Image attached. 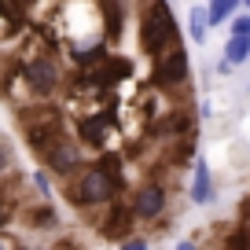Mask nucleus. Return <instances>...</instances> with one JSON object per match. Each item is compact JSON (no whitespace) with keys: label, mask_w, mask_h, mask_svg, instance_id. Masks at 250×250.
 Segmentation results:
<instances>
[{"label":"nucleus","mask_w":250,"mask_h":250,"mask_svg":"<svg viewBox=\"0 0 250 250\" xmlns=\"http://www.w3.org/2000/svg\"><path fill=\"white\" fill-rule=\"evenodd\" d=\"M188 26H191V41L203 44V41H206V26H210V22H206V8H191V22H188Z\"/></svg>","instance_id":"4468645a"},{"label":"nucleus","mask_w":250,"mask_h":250,"mask_svg":"<svg viewBox=\"0 0 250 250\" xmlns=\"http://www.w3.org/2000/svg\"><path fill=\"white\" fill-rule=\"evenodd\" d=\"M22 74L30 78V85H33V92H52L55 88V62L52 59H30V62H22Z\"/></svg>","instance_id":"423d86ee"},{"label":"nucleus","mask_w":250,"mask_h":250,"mask_svg":"<svg viewBox=\"0 0 250 250\" xmlns=\"http://www.w3.org/2000/svg\"><path fill=\"white\" fill-rule=\"evenodd\" d=\"M55 250H78V247H70V243H62V247H55Z\"/></svg>","instance_id":"393cba45"},{"label":"nucleus","mask_w":250,"mask_h":250,"mask_svg":"<svg viewBox=\"0 0 250 250\" xmlns=\"http://www.w3.org/2000/svg\"><path fill=\"white\" fill-rule=\"evenodd\" d=\"M177 250H195V247H191V243H180V247Z\"/></svg>","instance_id":"b1692460"},{"label":"nucleus","mask_w":250,"mask_h":250,"mask_svg":"<svg viewBox=\"0 0 250 250\" xmlns=\"http://www.w3.org/2000/svg\"><path fill=\"white\" fill-rule=\"evenodd\" d=\"M129 221H133V210H129V206H110L107 221H103V235H125L129 232Z\"/></svg>","instance_id":"1a4fd4ad"},{"label":"nucleus","mask_w":250,"mask_h":250,"mask_svg":"<svg viewBox=\"0 0 250 250\" xmlns=\"http://www.w3.org/2000/svg\"><path fill=\"white\" fill-rule=\"evenodd\" d=\"M33 225H55V213H52V206H41V213H33Z\"/></svg>","instance_id":"a211bd4d"},{"label":"nucleus","mask_w":250,"mask_h":250,"mask_svg":"<svg viewBox=\"0 0 250 250\" xmlns=\"http://www.w3.org/2000/svg\"><path fill=\"white\" fill-rule=\"evenodd\" d=\"M239 4H247V8H250V0H239Z\"/></svg>","instance_id":"a878e982"},{"label":"nucleus","mask_w":250,"mask_h":250,"mask_svg":"<svg viewBox=\"0 0 250 250\" xmlns=\"http://www.w3.org/2000/svg\"><path fill=\"white\" fill-rule=\"evenodd\" d=\"M0 250H8V247H4V239H0Z\"/></svg>","instance_id":"bb28decb"},{"label":"nucleus","mask_w":250,"mask_h":250,"mask_svg":"<svg viewBox=\"0 0 250 250\" xmlns=\"http://www.w3.org/2000/svg\"><path fill=\"white\" fill-rule=\"evenodd\" d=\"M33 180H37V188H41V191H44V195H48V191H52V188H48V177H44V173H37V177H33Z\"/></svg>","instance_id":"aec40b11"},{"label":"nucleus","mask_w":250,"mask_h":250,"mask_svg":"<svg viewBox=\"0 0 250 250\" xmlns=\"http://www.w3.org/2000/svg\"><path fill=\"white\" fill-rule=\"evenodd\" d=\"M4 166H8V151L0 147V169H4Z\"/></svg>","instance_id":"412c9836"},{"label":"nucleus","mask_w":250,"mask_h":250,"mask_svg":"<svg viewBox=\"0 0 250 250\" xmlns=\"http://www.w3.org/2000/svg\"><path fill=\"white\" fill-rule=\"evenodd\" d=\"M213 188H210V166L206 158H195V184H191V199L195 203H210Z\"/></svg>","instance_id":"9d476101"},{"label":"nucleus","mask_w":250,"mask_h":250,"mask_svg":"<svg viewBox=\"0 0 250 250\" xmlns=\"http://www.w3.org/2000/svg\"><path fill=\"white\" fill-rule=\"evenodd\" d=\"M122 250H147V243H144V239H125Z\"/></svg>","instance_id":"6ab92c4d"},{"label":"nucleus","mask_w":250,"mask_h":250,"mask_svg":"<svg viewBox=\"0 0 250 250\" xmlns=\"http://www.w3.org/2000/svg\"><path fill=\"white\" fill-rule=\"evenodd\" d=\"M188 78V52L184 48H173L169 55H162L155 66V81L158 85H180Z\"/></svg>","instance_id":"20e7f679"},{"label":"nucleus","mask_w":250,"mask_h":250,"mask_svg":"<svg viewBox=\"0 0 250 250\" xmlns=\"http://www.w3.org/2000/svg\"><path fill=\"white\" fill-rule=\"evenodd\" d=\"M235 8H239V0H210V8H206V22L221 26L225 19L235 15Z\"/></svg>","instance_id":"9b49d317"},{"label":"nucleus","mask_w":250,"mask_h":250,"mask_svg":"<svg viewBox=\"0 0 250 250\" xmlns=\"http://www.w3.org/2000/svg\"><path fill=\"white\" fill-rule=\"evenodd\" d=\"M103 15H107V33H110V37H122V33H118V30H122V8H118L114 0H107Z\"/></svg>","instance_id":"2eb2a0df"},{"label":"nucleus","mask_w":250,"mask_h":250,"mask_svg":"<svg viewBox=\"0 0 250 250\" xmlns=\"http://www.w3.org/2000/svg\"><path fill=\"white\" fill-rule=\"evenodd\" d=\"M110 195H114V180H110L100 166L81 173L78 184L70 188V203H78V206H100V203H107Z\"/></svg>","instance_id":"f03ea898"},{"label":"nucleus","mask_w":250,"mask_h":250,"mask_svg":"<svg viewBox=\"0 0 250 250\" xmlns=\"http://www.w3.org/2000/svg\"><path fill=\"white\" fill-rule=\"evenodd\" d=\"M48 155V166H52L55 173H70V169H78V162H81V151H78V144H70V140H55L52 147L44 151Z\"/></svg>","instance_id":"0eeeda50"},{"label":"nucleus","mask_w":250,"mask_h":250,"mask_svg":"<svg viewBox=\"0 0 250 250\" xmlns=\"http://www.w3.org/2000/svg\"><path fill=\"white\" fill-rule=\"evenodd\" d=\"M225 250H250V232H247V228L232 232V235L225 239Z\"/></svg>","instance_id":"dca6fc26"},{"label":"nucleus","mask_w":250,"mask_h":250,"mask_svg":"<svg viewBox=\"0 0 250 250\" xmlns=\"http://www.w3.org/2000/svg\"><path fill=\"white\" fill-rule=\"evenodd\" d=\"M250 59V37H228V44H225V62H247Z\"/></svg>","instance_id":"f8f14e48"},{"label":"nucleus","mask_w":250,"mask_h":250,"mask_svg":"<svg viewBox=\"0 0 250 250\" xmlns=\"http://www.w3.org/2000/svg\"><path fill=\"white\" fill-rule=\"evenodd\" d=\"M232 33L235 37H250V15H235L232 19Z\"/></svg>","instance_id":"f3484780"},{"label":"nucleus","mask_w":250,"mask_h":250,"mask_svg":"<svg viewBox=\"0 0 250 250\" xmlns=\"http://www.w3.org/2000/svg\"><path fill=\"white\" fill-rule=\"evenodd\" d=\"M107 122H110L107 114H100V118H85V122H78V136H81L85 144H92V147H103V140H107V136H103Z\"/></svg>","instance_id":"6e6552de"},{"label":"nucleus","mask_w":250,"mask_h":250,"mask_svg":"<svg viewBox=\"0 0 250 250\" xmlns=\"http://www.w3.org/2000/svg\"><path fill=\"white\" fill-rule=\"evenodd\" d=\"M140 33H144V37H140L144 48H147L151 55H162L166 44H173V41H177V22H173V11L166 8V4H155V8L144 15Z\"/></svg>","instance_id":"f257e3e1"},{"label":"nucleus","mask_w":250,"mask_h":250,"mask_svg":"<svg viewBox=\"0 0 250 250\" xmlns=\"http://www.w3.org/2000/svg\"><path fill=\"white\" fill-rule=\"evenodd\" d=\"M125 74H129V62H125V59H103V66H100V85H110V81L125 78Z\"/></svg>","instance_id":"ddd939ff"},{"label":"nucleus","mask_w":250,"mask_h":250,"mask_svg":"<svg viewBox=\"0 0 250 250\" xmlns=\"http://www.w3.org/2000/svg\"><path fill=\"white\" fill-rule=\"evenodd\" d=\"M8 225V210H4V206H0V228Z\"/></svg>","instance_id":"4be33fe9"},{"label":"nucleus","mask_w":250,"mask_h":250,"mask_svg":"<svg viewBox=\"0 0 250 250\" xmlns=\"http://www.w3.org/2000/svg\"><path fill=\"white\" fill-rule=\"evenodd\" d=\"M243 217H250V199H243Z\"/></svg>","instance_id":"5701e85b"},{"label":"nucleus","mask_w":250,"mask_h":250,"mask_svg":"<svg viewBox=\"0 0 250 250\" xmlns=\"http://www.w3.org/2000/svg\"><path fill=\"white\" fill-rule=\"evenodd\" d=\"M26 118H33V114H26ZM26 140H30L33 147L44 155V151L52 147L55 140H59V118H55V114H44V110H41L33 122H26Z\"/></svg>","instance_id":"7ed1b4c3"},{"label":"nucleus","mask_w":250,"mask_h":250,"mask_svg":"<svg viewBox=\"0 0 250 250\" xmlns=\"http://www.w3.org/2000/svg\"><path fill=\"white\" fill-rule=\"evenodd\" d=\"M133 217H144V221H151V217H158V213L166 210V191L158 184H144L140 191H136V199H133Z\"/></svg>","instance_id":"39448f33"}]
</instances>
